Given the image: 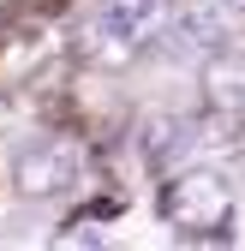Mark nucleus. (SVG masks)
I'll list each match as a JSON object with an SVG mask.
<instances>
[{
  "label": "nucleus",
  "instance_id": "f257e3e1",
  "mask_svg": "<svg viewBox=\"0 0 245 251\" xmlns=\"http://www.w3.org/2000/svg\"><path fill=\"white\" fill-rule=\"evenodd\" d=\"M162 222L186 239H227V222H233V185L209 168H192V174H173L162 185Z\"/></svg>",
  "mask_w": 245,
  "mask_h": 251
},
{
  "label": "nucleus",
  "instance_id": "20e7f679",
  "mask_svg": "<svg viewBox=\"0 0 245 251\" xmlns=\"http://www.w3.org/2000/svg\"><path fill=\"white\" fill-rule=\"evenodd\" d=\"M168 48H179V54H209V48H221V24L209 18V12H186V18L168 30Z\"/></svg>",
  "mask_w": 245,
  "mask_h": 251
},
{
  "label": "nucleus",
  "instance_id": "f03ea898",
  "mask_svg": "<svg viewBox=\"0 0 245 251\" xmlns=\"http://www.w3.org/2000/svg\"><path fill=\"white\" fill-rule=\"evenodd\" d=\"M162 24H168V0H102V6H96V30L114 36L126 54L144 48Z\"/></svg>",
  "mask_w": 245,
  "mask_h": 251
},
{
  "label": "nucleus",
  "instance_id": "7ed1b4c3",
  "mask_svg": "<svg viewBox=\"0 0 245 251\" xmlns=\"http://www.w3.org/2000/svg\"><path fill=\"white\" fill-rule=\"evenodd\" d=\"M78 179V162H72V150H24L18 155V192L24 198H48V192H66V185Z\"/></svg>",
  "mask_w": 245,
  "mask_h": 251
},
{
  "label": "nucleus",
  "instance_id": "39448f33",
  "mask_svg": "<svg viewBox=\"0 0 245 251\" xmlns=\"http://www.w3.org/2000/svg\"><path fill=\"white\" fill-rule=\"evenodd\" d=\"M221 6H239V12H245V0H221Z\"/></svg>",
  "mask_w": 245,
  "mask_h": 251
}]
</instances>
